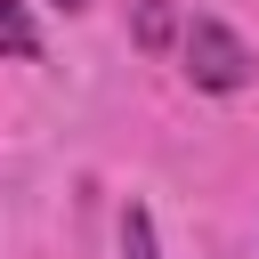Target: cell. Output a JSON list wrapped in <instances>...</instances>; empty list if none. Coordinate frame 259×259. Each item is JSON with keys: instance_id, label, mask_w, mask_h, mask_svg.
Masks as SVG:
<instances>
[{"instance_id": "3", "label": "cell", "mask_w": 259, "mask_h": 259, "mask_svg": "<svg viewBox=\"0 0 259 259\" xmlns=\"http://www.w3.org/2000/svg\"><path fill=\"white\" fill-rule=\"evenodd\" d=\"M0 57H40V24L24 0H0Z\"/></svg>"}, {"instance_id": "5", "label": "cell", "mask_w": 259, "mask_h": 259, "mask_svg": "<svg viewBox=\"0 0 259 259\" xmlns=\"http://www.w3.org/2000/svg\"><path fill=\"white\" fill-rule=\"evenodd\" d=\"M57 8H89V0H57Z\"/></svg>"}, {"instance_id": "2", "label": "cell", "mask_w": 259, "mask_h": 259, "mask_svg": "<svg viewBox=\"0 0 259 259\" xmlns=\"http://www.w3.org/2000/svg\"><path fill=\"white\" fill-rule=\"evenodd\" d=\"M130 40H138L146 57H162V49L178 40V8H170V0H130Z\"/></svg>"}, {"instance_id": "4", "label": "cell", "mask_w": 259, "mask_h": 259, "mask_svg": "<svg viewBox=\"0 0 259 259\" xmlns=\"http://www.w3.org/2000/svg\"><path fill=\"white\" fill-rule=\"evenodd\" d=\"M121 251H130V259H154V219H146L138 202L121 210Z\"/></svg>"}, {"instance_id": "1", "label": "cell", "mask_w": 259, "mask_h": 259, "mask_svg": "<svg viewBox=\"0 0 259 259\" xmlns=\"http://www.w3.org/2000/svg\"><path fill=\"white\" fill-rule=\"evenodd\" d=\"M178 49H186V73H194V89H243L251 81V49H243V32L235 24H219V16H194L186 32H178Z\"/></svg>"}]
</instances>
